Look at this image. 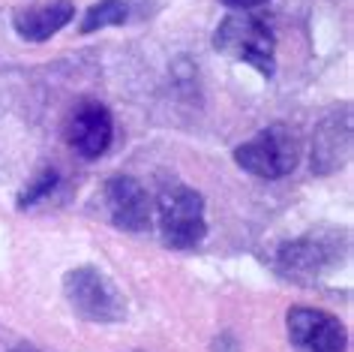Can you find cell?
Masks as SVG:
<instances>
[{
	"label": "cell",
	"mask_w": 354,
	"mask_h": 352,
	"mask_svg": "<svg viewBox=\"0 0 354 352\" xmlns=\"http://www.w3.org/2000/svg\"><path fill=\"white\" fill-rule=\"evenodd\" d=\"M214 49L223 55L241 60V64L255 67L264 78L273 76V51H277V37H273L270 21L259 12H232L219 21L214 33Z\"/></svg>",
	"instance_id": "1"
},
{
	"label": "cell",
	"mask_w": 354,
	"mask_h": 352,
	"mask_svg": "<svg viewBox=\"0 0 354 352\" xmlns=\"http://www.w3.org/2000/svg\"><path fill=\"white\" fill-rule=\"evenodd\" d=\"M64 292L69 307L87 322L114 325L127 316V298L109 280V274L93 265L73 268L64 277Z\"/></svg>",
	"instance_id": "2"
},
{
	"label": "cell",
	"mask_w": 354,
	"mask_h": 352,
	"mask_svg": "<svg viewBox=\"0 0 354 352\" xmlns=\"http://www.w3.org/2000/svg\"><path fill=\"white\" fill-rule=\"evenodd\" d=\"M234 163L255 178H286L300 163V139L282 124L264 127L259 136L234 148Z\"/></svg>",
	"instance_id": "3"
},
{
	"label": "cell",
	"mask_w": 354,
	"mask_h": 352,
	"mask_svg": "<svg viewBox=\"0 0 354 352\" xmlns=\"http://www.w3.org/2000/svg\"><path fill=\"white\" fill-rule=\"evenodd\" d=\"M159 232L171 250H192L205 241V199L187 184H171L159 196Z\"/></svg>",
	"instance_id": "4"
},
{
	"label": "cell",
	"mask_w": 354,
	"mask_h": 352,
	"mask_svg": "<svg viewBox=\"0 0 354 352\" xmlns=\"http://www.w3.org/2000/svg\"><path fill=\"white\" fill-rule=\"evenodd\" d=\"M345 253V235L333 232V229H318L304 238L282 244L277 268L295 283H315L324 271L339 265Z\"/></svg>",
	"instance_id": "5"
},
{
	"label": "cell",
	"mask_w": 354,
	"mask_h": 352,
	"mask_svg": "<svg viewBox=\"0 0 354 352\" xmlns=\"http://www.w3.org/2000/svg\"><path fill=\"white\" fill-rule=\"evenodd\" d=\"M288 340L297 352H345L348 334L333 313L318 307H291L286 316Z\"/></svg>",
	"instance_id": "6"
},
{
	"label": "cell",
	"mask_w": 354,
	"mask_h": 352,
	"mask_svg": "<svg viewBox=\"0 0 354 352\" xmlns=\"http://www.w3.org/2000/svg\"><path fill=\"white\" fill-rule=\"evenodd\" d=\"M64 139L78 157L96 160L109 151L114 139V121L111 112L100 100H82L69 112V121L64 127Z\"/></svg>",
	"instance_id": "7"
},
{
	"label": "cell",
	"mask_w": 354,
	"mask_h": 352,
	"mask_svg": "<svg viewBox=\"0 0 354 352\" xmlns=\"http://www.w3.org/2000/svg\"><path fill=\"white\" fill-rule=\"evenodd\" d=\"M351 157V109L330 112L318 124L313 136V172L315 175H333L339 172Z\"/></svg>",
	"instance_id": "8"
},
{
	"label": "cell",
	"mask_w": 354,
	"mask_h": 352,
	"mask_svg": "<svg viewBox=\"0 0 354 352\" xmlns=\"http://www.w3.org/2000/svg\"><path fill=\"white\" fill-rule=\"evenodd\" d=\"M102 199H105V208H109L111 223L118 229H127V232H145V229H150V199H147V190L136 178L114 175L105 184Z\"/></svg>",
	"instance_id": "9"
},
{
	"label": "cell",
	"mask_w": 354,
	"mask_h": 352,
	"mask_svg": "<svg viewBox=\"0 0 354 352\" xmlns=\"http://www.w3.org/2000/svg\"><path fill=\"white\" fill-rule=\"evenodd\" d=\"M73 15H75L73 0H42V3H33L28 10H15L12 28L28 42H46L60 28H66L73 21Z\"/></svg>",
	"instance_id": "10"
},
{
	"label": "cell",
	"mask_w": 354,
	"mask_h": 352,
	"mask_svg": "<svg viewBox=\"0 0 354 352\" xmlns=\"http://www.w3.org/2000/svg\"><path fill=\"white\" fill-rule=\"evenodd\" d=\"M129 15V6L127 0H100L93 3L91 10L84 12V21H82V33H96L102 28H114V24H123Z\"/></svg>",
	"instance_id": "11"
},
{
	"label": "cell",
	"mask_w": 354,
	"mask_h": 352,
	"mask_svg": "<svg viewBox=\"0 0 354 352\" xmlns=\"http://www.w3.org/2000/svg\"><path fill=\"white\" fill-rule=\"evenodd\" d=\"M57 187V172L55 169H42L37 178H33L28 187H24L19 193V208H30V205H37L39 199H46L51 190Z\"/></svg>",
	"instance_id": "12"
},
{
	"label": "cell",
	"mask_w": 354,
	"mask_h": 352,
	"mask_svg": "<svg viewBox=\"0 0 354 352\" xmlns=\"http://www.w3.org/2000/svg\"><path fill=\"white\" fill-rule=\"evenodd\" d=\"M219 3H225L228 6V10H246V12H250V10H255V6H261V3H268V0H219Z\"/></svg>",
	"instance_id": "13"
},
{
	"label": "cell",
	"mask_w": 354,
	"mask_h": 352,
	"mask_svg": "<svg viewBox=\"0 0 354 352\" xmlns=\"http://www.w3.org/2000/svg\"><path fill=\"white\" fill-rule=\"evenodd\" d=\"M10 352H42V349H37V346H30V343H19V346H12Z\"/></svg>",
	"instance_id": "14"
}]
</instances>
